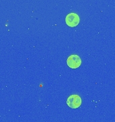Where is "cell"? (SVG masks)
Returning <instances> with one entry per match:
<instances>
[{"label":"cell","mask_w":115,"mask_h":122,"mask_svg":"<svg viewBox=\"0 0 115 122\" xmlns=\"http://www.w3.org/2000/svg\"><path fill=\"white\" fill-rule=\"evenodd\" d=\"M81 64V60L80 57L76 54H72L69 56L67 60V65L71 69H77Z\"/></svg>","instance_id":"obj_2"},{"label":"cell","mask_w":115,"mask_h":122,"mask_svg":"<svg viewBox=\"0 0 115 122\" xmlns=\"http://www.w3.org/2000/svg\"><path fill=\"white\" fill-rule=\"evenodd\" d=\"M67 104L71 109H77L81 105V98L77 94L71 95L67 100Z\"/></svg>","instance_id":"obj_1"},{"label":"cell","mask_w":115,"mask_h":122,"mask_svg":"<svg viewBox=\"0 0 115 122\" xmlns=\"http://www.w3.org/2000/svg\"><path fill=\"white\" fill-rule=\"evenodd\" d=\"M80 17L75 13H69L65 18V22L69 26L74 27L80 23Z\"/></svg>","instance_id":"obj_3"}]
</instances>
